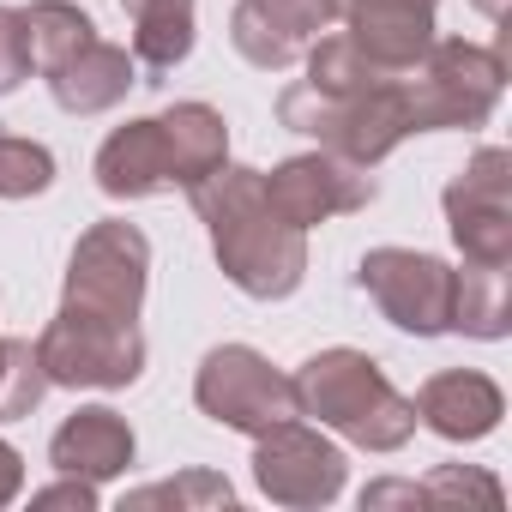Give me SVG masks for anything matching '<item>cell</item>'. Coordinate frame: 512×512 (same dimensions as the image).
Segmentation results:
<instances>
[{"instance_id":"obj_23","label":"cell","mask_w":512,"mask_h":512,"mask_svg":"<svg viewBox=\"0 0 512 512\" xmlns=\"http://www.w3.org/2000/svg\"><path fill=\"white\" fill-rule=\"evenodd\" d=\"M55 187V151L43 139L0 133V199H37Z\"/></svg>"},{"instance_id":"obj_3","label":"cell","mask_w":512,"mask_h":512,"mask_svg":"<svg viewBox=\"0 0 512 512\" xmlns=\"http://www.w3.org/2000/svg\"><path fill=\"white\" fill-rule=\"evenodd\" d=\"M296 404L302 416H314L320 428L344 434L362 452H398L416 434V404L386 380V368L368 350H314L296 374Z\"/></svg>"},{"instance_id":"obj_28","label":"cell","mask_w":512,"mask_h":512,"mask_svg":"<svg viewBox=\"0 0 512 512\" xmlns=\"http://www.w3.org/2000/svg\"><path fill=\"white\" fill-rule=\"evenodd\" d=\"M362 506H422V488L416 482H374V488H362Z\"/></svg>"},{"instance_id":"obj_14","label":"cell","mask_w":512,"mask_h":512,"mask_svg":"<svg viewBox=\"0 0 512 512\" xmlns=\"http://www.w3.org/2000/svg\"><path fill=\"white\" fill-rule=\"evenodd\" d=\"M440 0H338L344 37L386 73H410L434 43Z\"/></svg>"},{"instance_id":"obj_13","label":"cell","mask_w":512,"mask_h":512,"mask_svg":"<svg viewBox=\"0 0 512 512\" xmlns=\"http://www.w3.org/2000/svg\"><path fill=\"white\" fill-rule=\"evenodd\" d=\"M332 19H338V0H235L229 43L247 67L284 73L314 49V37L332 31Z\"/></svg>"},{"instance_id":"obj_27","label":"cell","mask_w":512,"mask_h":512,"mask_svg":"<svg viewBox=\"0 0 512 512\" xmlns=\"http://www.w3.org/2000/svg\"><path fill=\"white\" fill-rule=\"evenodd\" d=\"M19 488H25V458H19L13 440H0V506H13Z\"/></svg>"},{"instance_id":"obj_29","label":"cell","mask_w":512,"mask_h":512,"mask_svg":"<svg viewBox=\"0 0 512 512\" xmlns=\"http://www.w3.org/2000/svg\"><path fill=\"white\" fill-rule=\"evenodd\" d=\"M470 7H476L482 19H494V25H506V0H470Z\"/></svg>"},{"instance_id":"obj_16","label":"cell","mask_w":512,"mask_h":512,"mask_svg":"<svg viewBox=\"0 0 512 512\" xmlns=\"http://www.w3.org/2000/svg\"><path fill=\"white\" fill-rule=\"evenodd\" d=\"M133 452H139V440H133V422L121 416V410H109V404H79L61 428H55V440H49V464L61 470V476H85V482H115V476H127L133 470Z\"/></svg>"},{"instance_id":"obj_2","label":"cell","mask_w":512,"mask_h":512,"mask_svg":"<svg viewBox=\"0 0 512 512\" xmlns=\"http://www.w3.org/2000/svg\"><path fill=\"white\" fill-rule=\"evenodd\" d=\"M229 163V121L211 103H175L163 115H139L97 145V187L109 199H151L169 187H199Z\"/></svg>"},{"instance_id":"obj_19","label":"cell","mask_w":512,"mask_h":512,"mask_svg":"<svg viewBox=\"0 0 512 512\" xmlns=\"http://www.w3.org/2000/svg\"><path fill=\"white\" fill-rule=\"evenodd\" d=\"M452 332L476 344H500L512 332V290L506 266H452Z\"/></svg>"},{"instance_id":"obj_12","label":"cell","mask_w":512,"mask_h":512,"mask_svg":"<svg viewBox=\"0 0 512 512\" xmlns=\"http://www.w3.org/2000/svg\"><path fill=\"white\" fill-rule=\"evenodd\" d=\"M260 187L272 199V211L296 229H314V223H332V217H350V211H368L380 199V181L374 169L362 163H344L332 151H302V157H284L272 175L260 169Z\"/></svg>"},{"instance_id":"obj_5","label":"cell","mask_w":512,"mask_h":512,"mask_svg":"<svg viewBox=\"0 0 512 512\" xmlns=\"http://www.w3.org/2000/svg\"><path fill=\"white\" fill-rule=\"evenodd\" d=\"M500 91H506V37L500 43L434 37L428 55L404 73V103L416 133H476L500 109Z\"/></svg>"},{"instance_id":"obj_1","label":"cell","mask_w":512,"mask_h":512,"mask_svg":"<svg viewBox=\"0 0 512 512\" xmlns=\"http://www.w3.org/2000/svg\"><path fill=\"white\" fill-rule=\"evenodd\" d=\"M211 253H217V272L253 296V302H284L302 290L308 278V229L284 223L260 187V169L247 163H223L211 169L199 187H187Z\"/></svg>"},{"instance_id":"obj_8","label":"cell","mask_w":512,"mask_h":512,"mask_svg":"<svg viewBox=\"0 0 512 512\" xmlns=\"http://www.w3.org/2000/svg\"><path fill=\"white\" fill-rule=\"evenodd\" d=\"M356 290L380 308L386 326L410 338L452 332V266L422 247H368L356 266Z\"/></svg>"},{"instance_id":"obj_9","label":"cell","mask_w":512,"mask_h":512,"mask_svg":"<svg viewBox=\"0 0 512 512\" xmlns=\"http://www.w3.org/2000/svg\"><path fill=\"white\" fill-rule=\"evenodd\" d=\"M37 362L49 374V386H73V392H121L145 374V332L139 326H109V320H85V314H55L37 338Z\"/></svg>"},{"instance_id":"obj_4","label":"cell","mask_w":512,"mask_h":512,"mask_svg":"<svg viewBox=\"0 0 512 512\" xmlns=\"http://www.w3.org/2000/svg\"><path fill=\"white\" fill-rule=\"evenodd\" d=\"M278 121L302 139H314L320 151L344 157V163H386L416 127H410V103H404V73L398 79H380L368 91H350V97H326V91H308L302 79L278 91Z\"/></svg>"},{"instance_id":"obj_22","label":"cell","mask_w":512,"mask_h":512,"mask_svg":"<svg viewBox=\"0 0 512 512\" xmlns=\"http://www.w3.org/2000/svg\"><path fill=\"white\" fill-rule=\"evenodd\" d=\"M49 398V374L31 338H0V422H25Z\"/></svg>"},{"instance_id":"obj_20","label":"cell","mask_w":512,"mask_h":512,"mask_svg":"<svg viewBox=\"0 0 512 512\" xmlns=\"http://www.w3.org/2000/svg\"><path fill=\"white\" fill-rule=\"evenodd\" d=\"M25 19V49H31V73H49L61 67L73 49H85L97 37V19L79 13L73 0H31V7H19Z\"/></svg>"},{"instance_id":"obj_24","label":"cell","mask_w":512,"mask_h":512,"mask_svg":"<svg viewBox=\"0 0 512 512\" xmlns=\"http://www.w3.org/2000/svg\"><path fill=\"white\" fill-rule=\"evenodd\" d=\"M422 506H458V500H482V506H500V482L476 464H440L428 470L422 482Z\"/></svg>"},{"instance_id":"obj_21","label":"cell","mask_w":512,"mask_h":512,"mask_svg":"<svg viewBox=\"0 0 512 512\" xmlns=\"http://www.w3.org/2000/svg\"><path fill=\"white\" fill-rule=\"evenodd\" d=\"M151 506H169V512H217V506H235V488L217 470H181V476H163V482H145V488L127 494V512H151Z\"/></svg>"},{"instance_id":"obj_10","label":"cell","mask_w":512,"mask_h":512,"mask_svg":"<svg viewBox=\"0 0 512 512\" xmlns=\"http://www.w3.org/2000/svg\"><path fill=\"white\" fill-rule=\"evenodd\" d=\"M446 229L470 266H512V151L482 145L440 193Z\"/></svg>"},{"instance_id":"obj_26","label":"cell","mask_w":512,"mask_h":512,"mask_svg":"<svg viewBox=\"0 0 512 512\" xmlns=\"http://www.w3.org/2000/svg\"><path fill=\"white\" fill-rule=\"evenodd\" d=\"M31 506H37V512H55V506L97 512V506H103V494H97V482H85V476H61L55 488H37V494H31Z\"/></svg>"},{"instance_id":"obj_17","label":"cell","mask_w":512,"mask_h":512,"mask_svg":"<svg viewBox=\"0 0 512 512\" xmlns=\"http://www.w3.org/2000/svg\"><path fill=\"white\" fill-rule=\"evenodd\" d=\"M49 79V97L67 109V115H109L133 85H139V61L109 43V37H91L85 49H73L61 67L43 73Z\"/></svg>"},{"instance_id":"obj_18","label":"cell","mask_w":512,"mask_h":512,"mask_svg":"<svg viewBox=\"0 0 512 512\" xmlns=\"http://www.w3.org/2000/svg\"><path fill=\"white\" fill-rule=\"evenodd\" d=\"M127 31H133V61L151 73L145 85H163V73H175L193 55L199 37V0H121Z\"/></svg>"},{"instance_id":"obj_11","label":"cell","mask_w":512,"mask_h":512,"mask_svg":"<svg viewBox=\"0 0 512 512\" xmlns=\"http://www.w3.org/2000/svg\"><path fill=\"white\" fill-rule=\"evenodd\" d=\"M344 476H350L344 446L326 440L320 428H308L302 416H290L253 440V482H260V494L272 506H296V512L332 506L344 494Z\"/></svg>"},{"instance_id":"obj_7","label":"cell","mask_w":512,"mask_h":512,"mask_svg":"<svg viewBox=\"0 0 512 512\" xmlns=\"http://www.w3.org/2000/svg\"><path fill=\"white\" fill-rule=\"evenodd\" d=\"M193 404L217 422V428H235L247 440H260L266 428L302 416L296 404V380L278 374L253 344H217L205 350L199 374H193Z\"/></svg>"},{"instance_id":"obj_25","label":"cell","mask_w":512,"mask_h":512,"mask_svg":"<svg viewBox=\"0 0 512 512\" xmlns=\"http://www.w3.org/2000/svg\"><path fill=\"white\" fill-rule=\"evenodd\" d=\"M31 79V49H25V19L19 7H0V97H13Z\"/></svg>"},{"instance_id":"obj_6","label":"cell","mask_w":512,"mask_h":512,"mask_svg":"<svg viewBox=\"0 0 512 512\" xmlns=\"http://www.w3.org/2000/svg\"><path fill=\"white\" fill-rule=\"evenodd\" d=\"M145 284H151V241H145V229L127 223V217H103L73 247L67 284H61V308L85 314V320H109V326H139Z\"/></svg>"},{"instance_id":"obj_15","label":"cell","mask_w":512,"mask_h":512,"mask_svg":"<svg viewBox=\"0 0 512 512\" xmlns=\"http://www.w3.org/2000/svg\"><path fill=\"white\" fill-rule=\"evenodd\" d=\"M416 422L452 446H470V440H488L506 416V392L476 374V368H446V374H428L416 386Z\"/></svg>"}]
</instances>
